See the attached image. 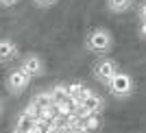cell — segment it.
<instances>
[{
	"label": "cell",
	"mask_w": 146,
	"mask_h": 133,
	"mask_svg": "<svg viewBox=\"0 0 146 133\" xmlns=\"http://www.w3.org/2000/svg\"><path fill=\"white\" fill-rule=\"evenodd\" d=\"M85 48L94 55H109L111 48H113V35H111L109 29H103V26H98V29L90 31L85 37Z\"/></svg>",
	"instance_id": "6da1fadb"
},
{
	"label": "cell",
	"mask_w": 146,
	"mask_h": 133,
	"mask_svg": "<svg viewBox=\"0 0 146 133\" xmlns=\"http://www.w3.org/2000/svg\"><path fill=\"white\" fill-rule=\"evenodd\" d=\"M107 90H109V94L113 98H118V100H124V98H131L135 92V81L133 76L129 72H118L113 79L109 81V85H107Z\"/></svg>",
	"instance_id": "7a4b0ae2"
},
{
	"label": "cell",
	"mask_w": 146,
	"mask_h": 133,
	"mask_svg": "<svg viewBox=\"0 0 146 133\" xmlns=\"http://www.w3.org/2000/svg\"><path fill=\"white\" fill-rule=\"evenodd\" d=\"M120 72V66H118L116 59H111V57H98L96 63L92 66V74H94V79L98 81L100 85H109V81Z\"/></svg>",
	"instance_id": "3957f363"
},
{
	"label": "cell",
	"mask_w": 146,
	"mask_h": 133,
	"mask_svg": "<svg viewBox=\"0 0 146 133\" xmlns=\"http://www.w3.org/2000/svg\"><path fill=\"white\" fill-rule=\"evenodd\" d=\"M31 76L22 70V68H15V70H11V72L7 74V81H5V85H7V90H9V94L11 96H20L24 90H29V85H31Z\"/></svg>",
	"instance_id": "277c9868"
},
{
	"label": "cell",
	"mask_w": 146,
	"mask_h": 133,
	"mask_svg": "<svg viewBox=\"0 0 146 133\" xmlns=\"http://www.w3.org/2000/svg\"><path fill=\"white\" fill-rule=\"evenodd\" d=\"M20 68L29 74L31 79H39V76L46 74V61H44L42 55H37V53L24 55V57L20 59Z\"/></svg>",
	"instance_id": "5b68a950"
},
{
	"label": "cell",
	"mask_w": 146,
	"mask_h": 133,
	"mask_svg": "<svg viewBox=\"0 0 146 133\" xmlns=\"http://www.w3.org/2000/svg\"><path fill=\"white\" fill-rule=\"evenodd\" d=\"M79 107L83 109V111H87V114H98V116H100L105 111V100H103L100 94H96V92L92 90L90 94L79 103Z\"/></svg>",
	"instance_id": "8992f818"
},
{
	"label": "cell",
	"mask_w": 146,
	"mask_h": 133,
	"mask_svg": "<svg viewBox=\"0 0 146 133\" xmlns=\"http://www.w3.org/2000/svg\"><path fill=\"white\" fill-rule=\"evenodd\" d=\"M20 57V48L18 44L9 39V37H2L0 39V63H11Z\"/></svg>",
	"instance_id": "52a82bcc"
},
{
	"label": "cell",
	"mask_w": 146,
	"mask_h": 133,
	"mask_svg": "<svg viewBox=\"0 0 146 133\" xmlns=\"http://www.w3.org/2000/svg\"><path fill=\"white\" fill-rule=\"evenodd\" d=\"M31 103L35 105L39 111H48V109L55 107V103H52V96H50V92H48V90H39L35 96L31 98Z\"/></svg>",
	"instance_id": "ba28073f"
},
{
	"label": "cell",
	"mask_w": 146,
	"mask_h": 133,
	"mask_svg": "<svg viewBox=\"0 0 146 133\" xmlns=\"http://www.w3.org/2000/svg\"><path fill=\"white\" fill-rule=\"evenodd\" d=\"M50 96H52V103L57 105H63V103H70V92H68V85L66 83H57L50 87Z\"/></svg>",
	"instance_id": "9c48e42d"
},
{
	"label": "cell",
	"mask_w": 146,
	"mask_h": 133,
	"mask_svg": "<svg viewBox=\"0 0 146 133\" xmlns=\"http://www.w3.org/2000/svg\"><path fill=\"white\" fill-rule=\"evenodd\" d=\"M133 7V0H107V9L111 13H124Z\"/></svg>",
	"instance_id": "30bf717a"
},
{
	"label": "cell",
	"mask_w": 146,
	"mask_h": 133,
	"mask_svg": "<svg viewBox=\"0 0 146 133\" xmlns=\"http://www.w3.org/2000/svg\"><path fill=\"white\" fill-rule=\"evenodd\" d=\"M59 0H33V5L39 7V9H50V7H55Z\"/></svg>",
	"instance_id": "8fae6325"
},
{
	"label": "cell",
	"mask_w": 146,
	"mask_h": 133,
	"mask_svg": "<svg viewBox=\"0 0 146 133\" xmlns=\"http://www.w3.org/2000/svg\"><path fill=\"white\" fill-rule=\"evenodd\" d=\"M137 15H140V22H142V24H146V0L142 2L140 11H137Z\"/></svg>",
	"instance_id": "7c38bea8"
},
{
	"label": "cell",
	"mask_w": 146,
	"mask_h": 133,
	"mask_svg": "<svg viewBox=\"0 0 146 133\" xmlns=\"http://www.w3.org/2000/svg\"><path fill=\"white\" fill-rule=\"evenodd\" d=\"M20 0H0V7H13V5H18Z\"/></svg>",
	"instance_id": "4fadbf2b"
},
{
	"label": "cell",
	"mask_w": 146,
	"mask_h": 133,
	"mask_svg": "<svg viewBox=\"0 0 146 133\" xmlns=\"http://www.w3.org/2000/svg\"><path fill=\"white\" fill-rule=\"evenodd\" d=\"M13 133H24V131H18V129H15V131H13Z\"/></svg>",
	"instance_id": "5bb4252c"
},
{
	"label": "cell",
	"mask_w": 146,
	"mask_h": 133,
	"mask_svg": "<svg viewBox=\"0 0 146 133\" xmlns=\"http://www.w3.org/2000/svg\"><path fill=\"white\" fill-rule=\"evenodd\" d=\"M0 111H2V107H0Z\"/></svg>",
	"instance_id": "9a60e30c"
}]
</instances>
